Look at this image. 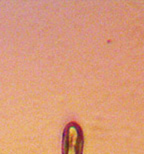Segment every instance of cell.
Wrapping results in <instances>:
<instances>
[{
    "mask_svg": "<svg viewBox=\"0 0 144 154\" xmlns=\"http://www.w3.org/2000/svg\"><path fill=\"white\" fill-rule=\"evenodd\" d=\"M84 137L81 127L76 122H70L63 132L62 154H82Z\"/></svg>",
    "mask_w": 144,
    "mask_h": 154,
    "instance_id": "1",
    "label": "cell"
}]
</instances>
